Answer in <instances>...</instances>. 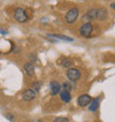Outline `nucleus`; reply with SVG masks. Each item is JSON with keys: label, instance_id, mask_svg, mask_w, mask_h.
I'll list each match as a JSON object with an SVG mask.
<instances>
[{"label": "nucleus", "instance_id": "nucleus-1", "mask_svg": "<svg viewBox=\"0 0 115 122\" xmlns=\"http://www.w3.org/2000/svg\"><path fill=\"white\" fill-rule=\"evenodd\" d=\"M77 18H79V9L75 8V7L72 8V9H70L67 12V15H65V21H67L69 25L74 23L77 20Z\"/></svg>", "mask_w": 115, "mask_h": 122}, {"label": "nucleus", "instance_id": "nucleus-2", "mask_svg": "<svg viewBox=\"0 0 115 122\" xmlns=\"http://www.w3.org/2000/svg\"><path fill=\"white\" fill-rule=\"evenodd\" d=\"M13 18L18 22H26V21H28V13L22 8H17L16 11H14V15H13Z\"/></svg>", "mask_w": 115, "mask_h": 122}, {"label": "nucleus", "instance_id": "nucleus-3", "mask_svg": "<svg viewBox=\"0 0 115 122\" xmlns=\"http://www.w3.org/2000/svg\"><path fill=\"white\" fill-rule=\"evenodd\" d=\"M80 35L82 37H85V38H89L91 33L93 32V25L91 22H85L84 25L80 27Z\"/></svg>", "mask_w": 115, "mask_h": 122}, {"label": "nucleus", "instance_id": "nucleus-4", "mask_svg": "<svg viewBox=\"0 0 115 122\" xmlns=\"http://www.w3.org/2000/svg\"><path fill=\"white\" fill-rule=\"evenodd\" d=\"M67 76L70 81L75 82L81 78V71L79 69H77V68H70L67 72Z\"/></svg>", "mask_w": 115, "mask_h": 122}, {"label": "nucleus", "instance_id": "nucleus-5", "mask_svg": "<svg viewBox=\"0 0 115 122\" xmlns=\"http://www.w3.org/2000/svg\"><path fill=\"white\" fill-rule=\"evenodd\" d=\"M35 97H37V92L34 89H27L22 93V99L24 101H32L35 99Z\"/></svg>", "mask_w": 115, "mask_h": 122}, {"label": "nucleus", "instance_id": "nucleus-6", "mask_svg": "<svg viewBox=\"0 0 115 122\" xmlns=\"http://www.w3.org/2000/svg\"><path fill=\"white\" fill-rule=\"evenodd\" d=\"M92 102V98L89 96V94H81L79 98H77V104L80 107H86L89 106L90 103Z\"/></svg>", "mask_w": 115, "mask_h": 122}, {"label": "nucleus", "instance_id": "nucleus-7", "mask_svg": "<svg viewBox=\"0 0 115 122\" xmlns=\"http://www.w3.org/2000/svg\"><path fill=\"white\" fill-rule=\"evenodd\" d=\"M107 17H109V12H107V10L105 8H99V9H96V20H100V21H104V20L107 19Z\"/></svg>", "mask_w": 115, "mask_h": 122}, {"label": "nucleus", "instance_id": "nucleus-8", "mask_svg": "<svg viewBox=\"0 0 115 122\" xmlns=\"http://www.w3.org/2000/svg\"><path fill=\"white\" fill-rule=\"evenodd\" d=\"M61 89H62V87L58 81H51L50 82V92H51L52 96H57L61 91Z\"/></svg>", "mask_w": 115, "mask_h": 122}, {"label": "nucleus", "instance_id": "nucleus-9", "mask_svg": "<svg viewBox=\"0 0 115 122\" xmlns=\"http://www.w3.org/2000/svg\"><path fill=\"white\" fill-rule=\"evenodd\" d=\"M23 69H24L26 73L28 74L29 77H33L34 76V66H33V63L28 62V63H26L23 66Z\"/></svg>", "mask_w": 115, "mask_h": 122}, {"label": "nucleus", "instance_id": "nucleus-10", "mask_svg": "<svg viewBox=\"0 0 115 122\" xmlns=\"http://www.w3.org/2000/svg\"><path fill=\"white\" fill-rule=\"evenodd\" d=\"M60 97H61V100L65 103H69L71 101V93L70 91H67V90H62L60 93Z\"/></svg>", "mask_w": 115, "mask_h": 122}, {"label": "nucleus", "instance_id": "nucleus-11", "mask_svg": "<svg viewBox=\"0 0 115 122\" xmlns=\"http://www.w3.org/2000/svg\"><path fill=\"white\" fill-rule=\"evenodd\" d=\"M84 18H86V19H89V20H95L96 19V9L95 8L90 9L89 11L85 13V17H83V19Z\"/></svg>", "mask_w": 115, "mask_h": 122}, {"label": "nucleus", "instance_id": "nucleus-12", "mask_svg": "<svg viewBox=\"0 0 115 122\" xmlns=\"http://www.w3.org/2000/svg\"><path fill=\"white\" fill-rule=\"evenodd\" d=\"M99 106H100V98H95V99L93 100L92 104L90 106L89 110L91 111V112H94V111H96V110H97Z\"/></svg>", "mask_w": 115, "mask_h": 122}, {"label": "nucleus", "instance_id": "nucleus-13", "mask_svg": "<svg viewBox=\"0 0 115 122\" xmlns=\"http://www.w3.org/2000/svg\"><path fill=\"white\" fill-rule=\"evenodd\" d=\"M48 37L50 38H55V39H61V40H67V41H73V39L67 36H59V35H49Z\"/></svg>", "mask_w": 115, "mask_h": 122}, {"label": "nucleus", "instance_id": "nucleus-14", "mask_svg": "<svg viewBox=\"0 0 115 122\" xmlns=\"http://www.w3.org/2000/svg\"><path fill=\"white\" fill-rule=\"evenodd\" d=\"M61 66L63 68H70L72 66V61L70 59H62L61 60Z\"/></svg>", "mask_w": 115, "mask_h": 122}, {"label": "nucleus", "instance_id": "nucleus-15", "mask_svg": "<svg viewBox=\"0 0 115 122\" xmlns=\"http://www.w3.org/2000/svg\"><path fill=\"white\" fill-rule=\"evenodd\" d=\"M53 122H69V120L67 118H63V117H58L53 120Z\"/></svg>", "mask_w": 115, "mask_h": 122}, {"label": "nucleus", "instance_id": "nucleus-16", "mask_svg": "<svg viewBox=\"0 0 115 122\" xmlns=\"http://www.w3.org/2000/svg\"><path fill=\"white\" fill-rule=\"evenodd\" d=\"M62 88H63L64 90H67V91H71V89H72V86H71L70 83H67V82H64V83L62 84Z\"/></svg>", "mask_w": 115, "mask_h": 122}, {"label": "nucleus", "instance_id": "nucleus-17", "mask_svg": "<svg viewBox=\"0 0 115 122\" xmlns=\"http://www.w3.org/2000/svg\"><path fill=\"white\" fill-rule=\"evenodd\" d=\"M32 87L34 88L37 91H39V90H40V88H41V83H40V82H38V81H37V82H33V83H32Z\"/></svg>", "mask_w": 115, "mask_h": 122}, {"label": "nucleus", "instance_id": "nucleus-18", "mask_svg": "<svg viewBox=\"0 0 115 122\" xmlns=\"http://www.w3.org/2000/svg\"><path fill=\"white\" fill-rule=\"evenodd\" d=\"M0 32H1V35H7V31H6V30H5V31H3V30H0Z\"/></svg>", "mask_w": 115, "mask_h": 122}, {"label": "nucleus", "instance_id": "nucleus-19", "mask_svg": "<svg viewBox=\"0 0 115 122\" xmlns=\"http://www.w3.org/2000/svg\"><path fill=\"white\" fill-rule=\"evenodd\" d=\"M111 8H112V9H114V2H112V5H111Z\"/></svg>", "mask_w": 115, "mask_h": 122}, {"label": "nucleus", "instance_id": "nucleus-20", "mask_svg": "<svg viewBox=\"0 0 115 122\" xmlns=\"http://www.w3.org/2000/svg\"><path fill=\"white\" fill-rule=\"evenodd\" d=\"M0 56H1V52H0Z\"/></svg>", "mask_w": 115, "mask_h": 122}]
</instances>
